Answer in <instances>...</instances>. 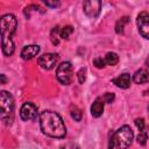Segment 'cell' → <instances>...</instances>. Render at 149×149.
Here are the masks:
<instances>
[{
  "label": "cell",
  "instance_id": "11",
  "mask_svg": "<svg viewBox=\"0 0 149 149\" xmlns=\"http://www.w3.org/2000/svg\"><path fill=\"white\" fill-rule=\"evenodd\" d=\"M130 81H132V78L129 73H122L113 79V84H115L120 88H128L130 86Z\"/></svg>",
  "mask_w": 149,
  "mask_h": 149
},
{
  "label": "cell",
  "instance_id": "6",
  "mask_svg": "<svg viewBox=\"0 0 149 149\" xmlns=\"http://www.w3.org/2000/svg\"><path fill=\"white\" fill-rule=\"evenodd\" d=\"M58 59H59L58 54L48 52V54L41 55L38 57V59H37V63H38V65L42 69H44V70H51L58 63Z\"/></svg>",
  "mask_w": 149,
  "mask_h": 149
},
{
  "label": "cell",
  "instance_id": "21",
  "mask_svg": "<svg viewBox=\"0 0 149 149\" xmlns=\"http://www.w3.org/2000/svg\"><path fill=\"white\" fill-rule=\"evenodd\" d=\"M93 64H94L98 69H102V68H105V66H106L105 59H104L102 57H98V58H95V59L93 61Z\"/></svg>",
  "mask_w": 149,
  "mask_h": 149
},
{
  "label": "cell",
  "instance_id": "23",
  "mask_svg": "<svg viewBox=\"0 0 149 149\" xmlns=\"http://www.w3.org/2000/svg\"><path fill=\"white\" fill-rule=\"evenodd\" d=\"M114 98H115L114 93H111V92L105 93V95L102 97L104 101H105V102H107V104H112V102H113V100H114Z\"/></svg>",
  "mask_w": 149,
  "mask_h": 149
},
{
  "label": "cell",
  "instance_id": "4",
  "mask_svg": "<svg viewBox=\"0 0 149 149\" xmlns=\"http://www.w3.org/2000/svg\"><path fill=\"white\" fill-rule=\"evenodd\" d=\"M0 106H1V120L5 125H12L14 120V99L12 94L6 91L0 92Z\"/></svg>",
  "mask_w": 149,
  "mask_h": 149
},
{
  "label": "cell",
  "instance_id": "15",
  "mask_svg": "<svg viewBox=\"0 0 149 149\" xmlns=\"http://www.w3.org/2000/svg\"><path fill=\"white\" fill-rule=\"evenodd\" d=\"M104 59H105L106 65H112V66H113V65L118 64V62H119V56H118L115 52H107V54L105 55Z\"/></svg>",
  "mask_w": 149,
  "mask_h": 149
},
{
  "label": "cell",
  "instance_id": "8",
  "mask_svg": "<svg viewBox=\"0 0 149 149\" xmlns=\"http://www.w3.org/2000/svg\"><path fill=\"white\" fill-rule=\"evenodd\" d=\"M139 33L147 40H149V13L141 12L136 19Z\"/></svg>",
  "mask_w": 149,
  "mask_h": 149
},
{
  "label": "cell",
  "instance_id": "17",
  "mask_svg": "<svg viewBox=\"0 0 149 149\" xmlns=\"http://www.w3.org/2000/svg\"><path fill=\"white\" fill-rule=\"evenodd\" d=\"M72 33H73L72 26H64L63 28H61V38L69 40V37H70V35Z\"/></svg>",
  "mask_w": 149,
  "mask_h": 149
},
{
  "label": "cell",
  "instance_id": "7",
  "mask_svg": "<svg viewBox=\"0 0 149 149\" xmlns=\"http://www.w3.org/2000/svg\"><path fill=\"white\" fill-rule=\"evenodd\" d=\"M38 115L37 107L33 102H24L20 109V118L23 121H31L36 120Z\"/></svg>",
  "mask_w": 149,
  "mask_h": 149
},
{
  "label": "cell",
  "instance_id": "12",
  "mask_svg": "<svg viewBox=\"0 0 149 149\" xmlns=\"http://www.w3.org/2000/svg\"><path fill=\"white\" fill-rule=\"evenodd\" d=\"M104 105H105V101L102 98H97L94 100V102L92 104L91 106V114L92 116L94 118H99L104 113Z\"/></svg>",
  "mask_w": 149,
  "mask_h": 149
},
{
  "label": "cell",
  "instance_id": "28",
  "mask_svg": "<svg viewBox=\"0 0 149 149\" xmlns=\"http://www.w3.org/2000/svg\"><path fill=\"white\" fill-rule=\"evenodd\" d=\"M146 64H147V66L149 68V56H148V58H147V61H146Z\"/></svg>",
  "mask_w": 149,
  "mask_h": 149
},
{
  "label": "cell",
  "instance_id": "2",
  "mask_svg": "<svg viewBox=\"0 0 149 149\" xmlns=\"http://www.w3.org/2000/svg\"><path fill=\"white\" fill-rule=\"evenodd\" d=\"M17 20L13 14H5L1 16V47L5 56H12L15 45L13 42V35L16 31Z\"/></svg>",
  "mask_w": 149,
  "mask_h": 149
},
{
  "label": "cell",
  "instance_id": "20",
  "mask_svg": "<svg viewBox=\"0 0 149 149\" xmlns=\"http://www.w3.org/2000/svg\"><path fill=\"white\" fill-rule=\"evenodd\" d=\"M147 140H148V135H147V133H146L144 130H143V132H140L139 135H137V143L141 144V146H146Z\"/></svg>",
  "mask_w": 149,
  "mask_h": 149
},
{
  "label": "cell",
  "instance_id": "14",
  "mask_svg": "<svg viewBox=\"0 0 149 149\" xmlns=\"http://www.w3.org/2000/svg\"><path fill=\"white\" fill-rule=\"evenodd\" d=\"M50 40L54 45H57L59 43V40H61V27L59 26H56L52 28L50 33Z\"/></svg>",
  "mask_w": 149,
  "mask_h": 149
},
{
  "label": "cell",
  "instance_id": "19",
  "mask_svg": "<svg viewBox=\"0 0 149 149\" xmlns=\"http://www.w3.org/2000/svg\"><path fill=\"white\" fill-rule=\"evenodd\" d=\"M31 10H35V12H41V13H44V10H42V8L40 7V6H37V5H35L34 6V9H31V5H29V6H27L26 8H24V15L29 19L30 17V12Z\"/></svg>",
  "mask_w": 149,
  "mask_h": 149
},
{
  "label": "cell",
  "instance_id": "10",
  "mask_svg": "<svg viewBox=\"0 0 149 149\" xmlns=\"http://www.w3.org/2000/svg\"><path fill=\"white\" fill-rule=\"evenodd\" d=\"M41 48L40 45H36V44H30V45H26L22 50H21V57L24 59V61H29V59H33L34 57H36L40 52Z\"/></svg>",
  "mask_w": 149,
  "mask_h": 149
},
{
  "label": "cell",
  "instance_id": "5",
  "mask_svg": "<svg viewBox=\"0 0 149 149\" xmlns=\"http://www.w3.org/2000/svg\"><path fill=\"white\" fill-rule=\"evenodd\" d=\"M56 77L63 85H70L73 80V69L70 62H63L57 66Z\"/></svg>",
  "mask_w": 149,
  "mask_h": 149
},
{
  "label": "cell",
  "instance_id": "13",
  "mask_svg": "<svg viewBox=\"0 0 149 149\" xmlns=\"http://www.w3.org/2000/svg\"><path fill=\"white\" fill-rule=\"evenodd\" d=\"M133 81L135 84H144L149 83V70L147 69H140L137 70L133 76Z\"/></svg>",
  "mask_w": 149,
  "mask_h": 149
},
{
  "label": "cell",
  "instance_id": "9",
  "mask_svg": "<svg viewBox=\"0 0 149 149\" xmlns=\"http://www.w3.org/2000/svg\"><path fill=\"white\" fill-rule=\"evenodd\" d=\"M83 8H84V13L88 16V17H97L100 14V9H101V2L98 0H88V1H84L83 3Z\"/></svg>",
  "mask_w": 149,
  "mask_h": 149
},
{
  "label": "cell",
  "instance_id": "3",
  "mask_svg": "<svg viewBox=\"0 0 149 149\" xmlns=\"http://www.w3.org/2000/svg\"><path fill=\"white\" fill-rule=\"evenodd\" d=\"M133 130L129 126L125 125L122 127H120L118 130H115L113 133V135L109 139V144H108V149H127L133 141Z\"/></svg>",
  "mask_w": 149,
  "mask_h": 149
},
{
  "label": "cell",
  "instance_id": "27",
  "mask_svg": "<svg viewBox=\"0 0 149 149\" xmlns=\"http://www.w3.org/2000/svg\"><path fill=\"white\" fill-rule=\"evenodd\" d=\"M6 83V77L5 74H1V84H5Z\"/></svg>",
  "mask_w": 149,
  "mask_h": 149
},
{
  "label": "cell",
  "instance_id": "24",
  "mask_svg": "<svg viewBox=\"0 0 149 149\" xmlns=\"http://www.w3.org/2000/svg\"><path fill=\"white\" fill-rule=\"evenodd\" d=\"M85 69H80L79 71H78V73H77V76H78V80H79V83L81 84V83H84V80H85Z\"/></svg>",
  "mask_w": 149,
  "mask_h": 149
},
{
  "label": "cell",
  "instance_id": "26",
  "mask_svg": "<svg viewBox=\"0 0 149 149\" xmlns=\"http://www.w3.org/2000/svg\"><path fill=\"white\" fill-rule=\"evenodd\" d=\"M48 7H57V6H59L61 5V2L59 1H49V0H45V1H43Z\"/></svg>",
  "mask_w": 149,
  "mask_h": 149
},
{
  "label": "cell",
  "instance_id": "1",
  "mask_svg": "<svg viewBox=\"0 0 149 149\" xmlns=\"http://www.w3.org/2000/svg\"><path fill=\"white\" fill-rule=\"evenodd\" d=\"M40 127L43 134L63 139L66 135V127L63 122V119L54 111H44L38 116Z\"/></svg>",
  "mask_w": 149,
  "mask_h": 149
},
{
  "label": "cell",
  "instance_id": "29",
  "mask_svg": "<svg viewBox=\"0 0 149 149\" xmlns=\"http://www.w3.org/2000/svg\"><path fill=\"white\" fill-rule=\"evenodd\" d=\"M148 115H149V105H148Z\"/></svg>",
  "mask_w": 149,
  "mask_h": 149
},
{
  "label": "cell",
  "instance_id": "16",
  "mask_svg": "<svg viewBox=\"0 0 149 149\" xmlns=\"http://www.w3.org/2000/svg\"><path fill=\"white\" fill-rule=\"evenodd\" d=\"M128 22H129V17H128V16H123V17H121V19L116 22V24H115V31H116L118 34L123 33L125 26H126Z\"/></svg>",
  "mask_w": 149,
  "mask_h": 149
},
{
  "label": "cell",
  "instance_id": "22",
  "mask_svg": "<svg viewBox=\"0 0 149 149\" xmlns=\"http://www.w3.org/2000/svg\"><path fill=\"white\" fill-rule=\"evenodd\" d=\"M135 125H136V127H137V129L140 132H143L144 128H146V123H144V120L143 119H140V118L135 119Z\"/></svg>",
  "mask_w": 149,
  "mask_h": 149
},
{
  "label": "cell",
  "instance_id": "25",
  "mask_svg": "<svg viewBox=\"0 0 149 149\" xmlns=\"http://www.w3.org/2000/svg\"><path fill=\"white\" fill-rule=\"evenodd\" d=\"M61 149H79V147L76 143H73V142H69V143L64 144Z\"/></svg>",
  "mask_w": 149,
  "mask_h": 149
},
{
  "label": "cell",
  "instance_id": "18",
  "mask_svg": "<svg viewBox=\"0 0 149 149\" xmlns=\"http://www.w3.org/2000/svg\"><path fill=\"white\" fill-rule=\"evenodd\" d=\"M70 114H71V118L74 119V121H80L81 120V111L77 107V106H72L71 107V111H70Z\"/></svg>",
  "mask_w": 149,
  "mask_h": 149
}]
</instances>
